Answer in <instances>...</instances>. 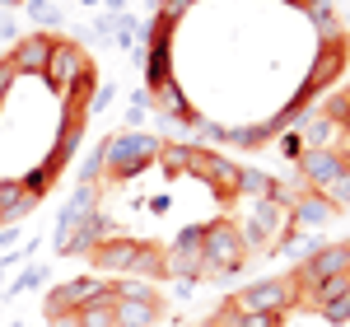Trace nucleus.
<instances>
[{"mask_svg": "<svg viewBox=\"0 0 350 327\" xmlns=\"http://www.w3.org/2000/svg\"><path fill=\"white\" fill-rule=\"evenodd\" d=\"M159 145L163 140L145 136V131H117V136L103 140V173H108L112 183L135 178L140 168H150V164L159 159Z\"/></svg>", "mask_w": 350, "mask_h": 327, "instance_id": "obj_1", "label": "nucleus"}, {"mask_svg": "<svg viewBox=\"0 0 350 327\" xmlns=\"http://www.w3.org/2000/svg\"><path fill=\"white\" fill-rule=\"evenodd\" d=\"M285 224H290V211L275 206V201H252V211L243 215V224H234L243 239V252H275L280 239H285Z\"/></svg>", "mask_w": 350, "mask_h": 327, "instance_id": "obj_2", "label": "nucleus"}, {"mask_svg": "<svg viewBox=\"0 0 350 327\" xmlns=\"http://www.w3.org/2000/svg\"><path fill=\"white\" fill-rule=\"evenodd\" d=\"M247 252H243V239L229 220H215L206 224V239H201V276H234L243 272Z\"/></svg>", "mask_w": 350, "mask_h": 327, "instance_id": "obj_3", "label": "nucleus"}, {"mask_svg": "<svg viewBox=\"0 0 350 327\" xmlns=\"http://www.w3.org/2000/svg\"><path fill=\"white\" fill-rule=\"evenodd\" d=\"M295 280L290 276H275V280H252V285H243L239 295L229 300L234 313H275V318H285L290 309H295Z\"/></svg>", "mask_w": 350, "mask_h": 327, "instance_id": "obj_4", "label": "nucleus"}, {"mask_svg": "<svg viewBox=\"0 0 350 327\" xmlns=\"http://www.w3.org/2000/svg\"><path fill=\"white\" fill-rule=\"evenodd\" d=\"M84 66H89V56H84L80 38H52V56H47L42 80H47V89H52L56 99H66V94H70V84H75V75H80Z\"/></svg>", "mask_w": 350, "mask_h": 327, "instance_id": "obj_5", "label": "nucleus"}, {"mask_svg": "<svg viewBox=\"0 0 350 327\" xmlns=\"http://www.w3.org/2000/svg\"><path fill=\"white\" fill-rule=\"evenodd\" d=\"M346 61H350L346 38H336V42H323V47H318V56H313V66H308V75H304V89H299L295 99H299V103H308L313 94H323L332 80H341Z\"/></svg>", "mask_w": 350, "mask_h": 327, "instance_id": "obj_6", "label": "nucleus"}, {"mask_svg": "<svg viewBox=\"0 0 350 327\" xmlns=\"http://www.w3.org/2000/svg\"><path fill=\"white\" fill-rule=\"evenodd\" d=\"M201 239H206V224H187L173 239V248H163V272L178 280H196L201 276Z\"/></svg>", "mask_w": 350, "mask_h": 327, "instance_id": "obj_7", "label": "nucleus"}, {"mask_svg": "<svg viewBox=\"0 0 350 327\" xmlns=\"http://www.w3.org/2000/svg\"><path fill=\"white\" fill-rule=\"evenodd\" d=\"M187 173H196L201 183H211L219 201H229V196H234V183H239V164L229 159V155H215V150H196V145H191Z\"/></svg>", "mask_w": 350, "mask_h": 327, "instance_id": "obj_8", "label": "nucleus"}, {"mask_svg": "<svg viewBox=\"0 0 350 327\" xmlns=\"http://www.w3.org/2000/svg\"><path fill=\"white\" fill-rule=\"evenodd\" d=\"M341 272H350V244H323L308 262H299L290 280L299 290H308V285H318L327 276H341Z\"/></svg>", "mask_w": 350, "mask_h": 327, "instance_id": "obj_9", "label": "nucleus"}, {"mask_svg": "<svg viewBox=\"0 0 350 327\" xmlns=\"http://www.w3.org/2000/svg\"><path fill=\"white\" fill-rule=\"evenodd\" d=\"M295 164H299V183L308 192H323L336 173H346V150L341 145H332V150H304Z\"/></svg>", "mask_w": 350, "mask_h": 327, "instance_id": "obj_10", "label": "nucleus"}, {"mask_svg": "<svg viewBox=\"0 0 350 327\" xmlns=\"http://www.w3.org/2000/svg\"><path fill=\"white\" fill-rule=\"evenodd\" d=\"M47 56H52V33H28L10 47V70L14 75H42L47 70Z\"/></svg>", "mask_w": 350, "mask_h": 327, "instance_id": "obj_11", "label": "nucleus"}, {"mask_svg": "<svg viewBox=\"0 0 350 327\" xmlns=\"http://www.w3.org/2000/svg\"><path fill=\"white\" fill-rule=\"evenodd\" d=\"M103 285H108V280H94V276H75V280L56 285L52 295H47V318H61V313H75V309H84V304L94 300Z\"/></svg>", "mask_w": 350, "mask_h": 327, "instance_id": "obj_12", "label": "nucleus"}, {"mask_svg": "<svg viewBox=\"0 0 350 327\" xmlns=\"http://www.w3.org/2000/svg\"><path fill=\"white\" fill-rule=\"evenodd\" d=\"M135 239H103V244L94 248L89 257H94V267L98 272H108V276H126L131 272V257H135Z\"/></svg>", "mask_w": 350, "mask_h": 327, "instance_id": "obj_13", "label": "nucleus"}, {"mask_svg": "<svg viewBox=\"0 0 350 327\" xmlns=\"http://www.w3.org/2000/svg\"><path fill=\"white\" fill-rule=\"evenodd\" d=\"M290 220L304 229H323L327 220H336V206L327 201L323 192H299V201L290 206Z\"/></svg>", "mask_w": 350, "mask_h": 327, "instance_id": "obj_14", "label": "nucleus"}, {"mask_svg": "<svg viewBox=\"0 0 350 327\" xmlns=\"http://www.w3.org/2000/svg\"><path fill=\"white\" fill-rule=\"evenodd\" d=\"M112 318L117 327H154L163 318V300H117Z\"/></svg>", "mask_w": 350, "mask_h": 327, "instance_id": "obj_15", "label": "nucleus"}, {"mask_svg": "<svg viewBox=\"0 0 350 327\" xmlns=\"http://www.w3.org/2000/svg\"><path fill=\"white\" fill-rule=\"evenodd\" d=\"M38 201H42V196H33V192H28L19 178H5V183H0V220H5V224L24 220L28 211L38 206Z\"/></svg>", "mask_w": 350, "mask_h": 327, "instance_id": "obj_16", "label": "nucleus"}, {"mask_svg": "<svg viewBox=\"0 0 350 327\" xmlns=\"http://www.w3.org/2000/svg\"><path fill=\"white\" fill-rule=\"evenodd\" d=\"M103 239H117L112 220L103 215V211H89V215L80 220V229H75V239H70V252H94Z\"/></svg>", "mask_w": 350, "mask_h": 327, "instance_id": "obj_17", "label": "nucleus"}, {"mask_svg": "<svg viewBox=\"0 0 350 327\" xmlns=\"http://www.w3.org/2000/svg\"><path fill=\"white\" fill-rule=\"evenodd\" d=\"M304 14H308V24L318 28V42H336V38H346L341 14H336V0H304Z\"/></svg>", "mask_w": 350, "mask_h": 327, "instance_id": "obj_18", "label": "nucleus"}, {"mask_svg": "<svg viewBox=\"0 0 350 327\" xmlns=\"http://www.w3.org/2000/svg\"><path fill=\"white\" fill-rule=\"evenodd\" d=\"M299 140H304V150H332V145L341 140V127H336L327 112H304V131H299Z\"/></svg>", "mask_w": 350, "mask_h": 327, "instance_id": "obj_19", "label": "nucleus"}, {"mask_svg": "<svg viewBox=\"0 0 350 327\" xmlns=\"http://www.w3.org/2000/svg\"><path fill=\"white\" fill-rule=\"evenodd\" d=\"M112 304H117V290H112V280L94 295V300L84 304V309H75V323L80 327H117V318H112Z\"/></svg>", "mask_w": 350, "mask_h": 327, "instance_id": "obj_20", "label": "nucleus"}, {"mask_svg": "<svg viewBox=\"0 0 350 327\" xmlns=\"http://www.w3.org/2000/svg\"><path fill=\"white\" fill-rule=\"evenodd\" d=\"M275 192V178L257 164H239V183H234V196H252V201H267Z\"/></svg>", "mask_w": 350, "mask_h": 327, "instance_id": "obj_21", "label": "nucleus"}, {"mask_svg": "<svg viewBox=\"0 0 350 327\" xmlns=\"http://www.w3.org/2000/svg\"><path fill=\"white\" fill-rule=\"evenodd\" d=\"M80 136H84V117H61V131H56L52 159L70 164V159H75V150H80Z\"/></svg>", "mask_w": 350, "mask_h": 327, "instance_id": "obj_22", "label": "nucleus"}, {"mask_svg": "<svg viewBox=\"0 0 350 327\" xmlns=\"http://www.w3.org/2000/svg\"><path fill=\"white\" fill-rule=\"evenodd\" d=\"M126 276H140V280H163V248H154V244H140L135 248V257H131V272Z\"/></svg>", "mask_w": 350, "mask_h": 327, "instance_id": "obj_23", "label": "nucleus"}, {"mask_svg": "<svg viewBox=\"0 0 350 327\" xmlns=\"http://www.w3.org/2000/svg\"><path fill=\"white\" fill-rule=\"evenodd\" d=\"M154 108L168 112V117H178V122H187V127H196V122H201V112H196V108L187 103V99L178 94V84H168L163 94H154Z\"/></svg>", "mask_w": 350, "mask_h": 327, "instance_id": "obj_24", "label": "nucleus"}, {"mask_svg": "<svg viewBox=\"0 0 350 327\" xmlns=\"http://www.w3.org/2000/svg\"><path fill=\"white\" fill-rule=\"evenodd\" d=\"M61 168H66V164H61V159H52V155H47V164H38V168H33V173H24L19 183H24V187L33 192V196H47V187H52V183H56V173H61Z\"/></svg>", "mask_w": 350, "mask_h": 327, "instance_id": "obj_25", "label": "nucleus"}, {"mask_svg": "<svg viewBox=\"0 0 350 327\" xmlns=\"http://www.w3.org/2000/svg\"><path fill=\"white\" fill-rule=\"evenodd\" d=\"M187 159H191V145H178V140H168V145H159V168L163 173H173V178H178V173H187Z\"/></svg>", "mask_w": 350, "mask_h": 327, "instance_id": "obj_26", "label": "nucleus"}, {"mask_svg": "<svg viewBox=\"0 0 350 327\" xmlns=\"http://www.w3.org/2000/svg\"><path fill=\"white\" fill-rule=\"evenodd\" d=\"M24 14L38 24V33H47V28L61 24V10H56L52 0H24Z\"/></svg>", "mask_w": 350, "mask_h": 327, "instance_id": "obj_27", "label": "nucleus"}, {"mask_svg": "<svg viewBox=\"0 0 350 327\" xmlns=\"http://www.w3.org/2000/svg\"><path fill=\"white\" fill-rule=\"evenodd\" d=\"M262 140H271L267 122H262V127H234V131H224V145H243V150H257Z\"/></svg>", "mask_w": 350, "mask_h": 327, "instance_id": "obj_28", "label": "nucleus"}, {"mask_svg": "<svg viewBox=\"0 0 350 327\" xmlns=\"http://www.w3.org/2000/svg\"><path fill=\"white\" fill-rule=\"evenodd\" d=\"M323 196L332 201V206H336V211H350V168H346V173H336V178L327 183Z\"/></svg>", "mask_w": 350, "mask_h": 327, "instance_id": "obj_29", "label": "nucleus"}, {"mask_svg": "<svg viewBox=\"0 0 350 327\" xmlns=\"http://www.w3.org/2000/svg\"><path fill=\"white\" fill-rule=\"evenodd\" d=\"M112 290H117V300H159L150 280H131V276L126 280H112Z\"/></svg>", "mask_w": 350, "mask_h": 327, "instance_id": "obj_30", "label": "nucleus"}, {"mask_svg": "<svg viewBox=\"0 0 350 327\" xmlns=\"http://www.w3.org/2000/svg\"><path fill=\"white\" fill-rule=\"evenodd\" d=\"M280 248H285V252H295V257H304V262H308V257H313V252H318V239H313V234H308V229H304V234H285V239H280Z\"/></svg>", "mask_w": 350, "mask_h": 327, "instance_id": "obj_31", "label": "nucleus"}, {"mask_svg": "<svg viewBox=\"0 0 350 327\" xmlns=\"http://www.w3.org/2000/svg\"><path fill=\"white\" fill-rule=\"evenodd\" d=\"M42 280H47V267H28V272L10 285V295H5V300H14V295H24V290H38Z\"/></svg>", "mask_w": 350, "mask_h": 327, "instance_id": "obj_32", "label": "nucleus"}, {"mask_svg": "<svg viewBox=\"0 0 350 327\" xmlns=\"http://www.w3.org/2000/svg\"><path fill=\"white\" fill-rule=\"evenodd\" d=\"M187 10H191V0H163L159 10H154V19H159V24H168V28H173V24H178V19H183V14H187Z\"/></svg>", "mask_w": 350, "mask_h": 327, "instance_id": "obj_33", "label": "nucleus"}, {"mask_svg": "<svg viewBox=\"0 0 350 327\" xmlns=\"http://www.w3.org/2000/svg\"><path fill=\"white\" fill-rule=\"evenodd\" d=\"M98 178H103V145H98V150L84 159V168H80V183H98Z\"/></svg>", "mask_w": 350, "mask_h": 327, "instance_id": "obj_34", "label": "nucleus"}, {"mask_svg": "<svg viewBox=\"0 0 350 327\" xmlns=\"http://www.w3.org/2000/svg\"><path fill=\"white\" fill-rule=\"evenodd\" d=\"M0 42H19V19L10 10H0Z\"/></svg>", "mask_w": 350, "mask_h": 327, "instance_id": "obj_35", "label": "nucleus"}, {"mask_svg": "<svg viewBox=\"0 0 350 327\" xmlns=\"http://www.w3.org/2000/svg\"><path fill=\"white\" fill-rule=\"evenodd\" d=\"M112 99H117V89H112V84H103V89H94V99H89L84 108H89V112H103Z\"/></svg>", "mask_w": 350, "mask_h": 327, "instance_id": "obj_36", "label": "nucleus"}, {"mask_svg": "<svg viewBox=\"0 0 350 327\" xmlns=\"http://www.w3.org/2000/svg\"><path fill=\"white\" fill-rule=\"evenodd\" d=\"M318 313H323L327 323H350V309H346V304H341V300H336V304H323Z\"/></svg>", "mask_w": 350, "mask_h": 327, "instance_id": "obj_37", "label": "nucleus"}, {"mask_svg": "<svg viewBox=\"0 0 350 327\" xmlns=\"http://www.w3.org/2000/svg\"><path fill=\"white\" fill-rule=\"evenodd\" d=\"M280 150H285V159H299V155H304V140H299V131L280 136Z\"/></svg>", "mask_w": 350, "mask_h": 327, "instance_id": "obj_38", "label": "nucleus"}, {"mask_svg": "<svg viewBox=\"0 0 350 327\" xmlns=\"http://www.w3.org/2000/svg\"><path fill=\"white\" fill-rule=\"evenodd\" d=\"M196 131H201V140H224L229 127H215V122H206V117H201V122H196Z\"/></svg>", "mask_w": 350, "mask_h": 327, "instance_id": "obj_39", "label": "nucleus"}, {"mask_svg": "<svg viewBox=\"0 0 350 327\" xmlns=\"http://www.w3.org/2000/svg\"><path fill=\"white\" fill-rule=\"evenodd\" d=\"M10 84H14V70H10V61H0V103H5V94H10Z\"/></svg>", "mask_w": 350, "mask_h": 327, "instance_id": "obj_40", "label": "nucleus"}, {"mask_svg": "<svg viewBox=\"0 0 350 327\" xmlns=\"http://www.w3.org/2000/svg\"><path fill=\"white\" fill-rule=\"evenodd\" d=\"M19 244V229L14 224H0V248H14Z\"/></svg>", "mask_w": 350, "mask_h": 327, "instance_id": "obj_41", "label": "nucleus"}, {"mask_svg": "<svg viewBox=\"0 0 350 327\" xmlns=\"http://www.w3.org/2000/svg\"><path fill=\"white\" fill-rule=\"evenodd\" d=\"M145 117H150L145 108H131V112H126V131H140V122H145Z\"/></svg>", "mask_w": 350, "mask_h": 327, "instance_id": "obj_42", "label": "nucleus"}, {"mask_svg": "<svg viewBox=\"0 0 350 327\" xmlns=\"http://www.w3.org/2000/svg\"><path fill=\"white\" fill-rule=\"evenodd\" d=\"M52 323L56 327H80V323H75V313H61V318H52Z\"/></svg>", "mask_w": 350, "mask_h": 327, "instance_id": "obj_43", "label": "nucleus"}, {"mask_svg": "<svg viewBox=\"0 0 350 327\" xmlns=\"http://www.w3.org/2000/svg\"><path fill=\"white\" fill-rule=\"evenodd\" d=\"M14 5H24V0H0V10H14Z\"/></svg>", "mask_w": 350, "mask_h": 327, "instance_id": "obj_44", "label": "nucleus"}, {"mask_svg": "<svg viewBox=\"0 0 350 327\" xmlns=\"http://www.w3.org/2000/svg\"><path fill=\"white\" fill-rule=\"evenodd\" d=\"M122 5H126V0H108V10H112V14H117V10H122Z\"/></svg>", "mask_w": 350, "mask_h": 327, "instance_id": "obj_45", "label": "nucleus"}, {"mask_svg": "<svg viewBox=\"0 0 350 327\" xmlns=\"http://www.w3.org/2000/svg\"><path fill=\"white\" fill-rule=\"evenodd\" d=\"M150 5H154V10H159V5H163V0H150Z\"/></svg>", "mask_w": 350, "mask_h": 327, "instance_id": "obj_46", "label": "nucleus"}, {"mask_svg": "<svg viewBox=\"0 0 350 327\" xmlns=\"http://www.w3.org/2000/svg\"><path fill=\"white\" fill-rule=\"evenodd\" d=\"M346 168H350V150H346Z\"/></svg>", "mask_w": 350, "mask_h": 327, "instance_id": "obj_47", "label": "nucleus"}, {"mask_svg": "<svg viewBox=\"0 0 350 327\" xmlns=\"http://www.w3.org/2000/svg\"><path fill=\"white\" fill-rule=\"evenodd\" d=\"M84 5H98V0H84Z\"/></svg>", "mask_w": 350, "mask_h": 327, "instance_id": "obj_48", "label": "nucleus"}, {"mask_svg": "<svg viewBox=\"0 0 350 327\" xmlns=\"http://www.w3.org/2000/svg\"><path fill=\"white\" fill-rule=\"evenodd\" d=\"M290 5H304V0H290Z\"/></svg>", "mask_w": 350, "mask_h": 327, "instance_id": "obj_49", "label": "nucleus"}, {"mask_svg": "<svg viewBox=\"0 0 350 327\" xmlns=\"http://www.w3.org/2000/svg\"><path fill=\"white\" fill-rule=\"evenodd\" d=\"M0 224H5V220H0Z\"/></svg>", "mask_w": 350, "mask_h": 327, "instance_id": "obj_50", "label": "nucleus"}]
</instances>
